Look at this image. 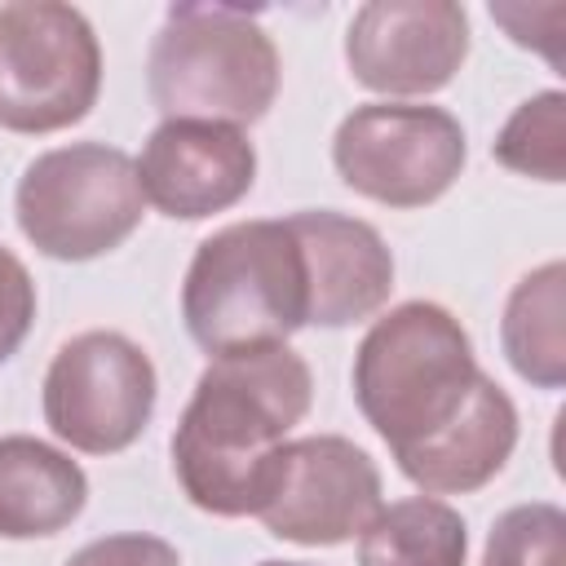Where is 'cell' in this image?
<instances>
[{
	"mask_svg": "<svg viewBox=\"0 0 566 566\" xmlns=\"http://www.w3.org/2000/svg\"><path fill=\"white\" fill-rule=\"evenodd\" d=\"M314 398L310 363L292 345L212 358L172 429L181 495L212 517H256L287 429Z\"/></svg>",
	"mask_w": 566,
	"mask_h": 566,
	"instance_id": "6da1fadb",
	"label": "cell"
},
{
	"mask_svg": "<svg viewBox=\"0 0 566 566\" xmlns=\"http://www.w3.org/2000/svg\"><path fill=\"white\" fill-rule=\"evenodd\" d=\"M155 398L159 376L150 354L124 332L93 327L53 354L40 407L53 438H62L71 451L119 455L146 433Z\"/></svg>",
	"mask_w": 566,
	"mask_h": 566,
	"instance_id": "ba28073f",
	"label": "cell"
},
{
	"mask_svg": "<svg viewBox=\"0 0 566 566\" xmlns=\"http://www.w3.org/2000/svg\"><path fill=\"white\" fill-rule=\"evenodd\" d=\"M66 566H181V557L159 535L119 531V535H102V539L84 544L80 553H71Z\"/></svg>",
	"mask_w": 566,
	"mask_h": 566,
	"instance_id": "ffe728a7",
	"label": "cell"
},
{
	"mask_svg": "<svg viewBox=\"0 0 566 566\" xmlns=\"http://www.w3.org/2000/svg\"><path fill=\"white\" fill-rule=\"evenodd\" d=\"M102 93L93 22L57 0L0 4V128L44 137L80 124Z\"/></svg>",
	"mask_w": 566,
	"mask_h": 566,
	"instance_id": "8992f818",
	"label": "cell"
},
{
	"mask_svg": "<svg viewBox=\"0 0 566 566\" xmlns=\"http://www.w3.org/2000/svg\"><path fill=\"white\" fill-rule=\"evenodd\" d=\"M256 566H310V562H256Z\"/></svg>",
	"mask_w": 566,
	"mask_h": 566,
	"instance_id": "44dd1931",
	"label": "cell"
},
{
	"mask_svg": "<svg viewBox=\"0 0 566 566\" xmlns=\"http://www.w3.org/2000/svg\"><path fill=\"white\" fill-rule=\"evenodd\" d=\"M279 49L248 9L172 4L150 40L146 88L164 119L256 124L279 97Z\"/></svg>",
	"mask_w": 566,
	"mask_h": 566,
	"instance_id": "277c9868",
	"label": "cell"
},
{
	"mask_svg": "<svg viewBox=\"0 0 566 566\" xmlns=\"http://www.w3.org/2000/svg\"><path fill=\"white\" fill-rule=\"evenodd\" d=\"M469 526L438 495H411L380 509L358 535V566H464Z\"/></svg>",
	"mask_w": 566,
	"mask_h": 566,
	"instance_id": "2e32d148",
	"label": "cell"
},
{
	"mask_svg": "<svg viewBox=\"0 0 566 566\" xmlns=\"http://www.w3.org/2000/svg\"><path fill=\"white\" fill-rule=\"evenodd\" d=\"M517 447V407L513 398L482 371L460 416L438 429L429 442L398 460V473L416 482L424 495H469L486 486Z\"/></svg>",
	"mask_w": 566,
	"mask_h": 566,
	"instance_id": "4fadbf2b",
	"label": "cell"
},
{
	"mask_svg": "<svg viewBox=\"0 0 566 566\" xmlns=\"http://www.w3.org/2000/svg\"><path fill=\"white\" fill-rule=\"evenodd\" d=\"M482 566H566V513L553 500L504 509L486 535Z\"/></svg>",
	"mask_w": 566,
	"mask_h": 566,
	"instance_id": "ac0fdd59",
	"label": "cell"
},
{
	"mask_svg": "<svg viewBox=\"0 0 566 566\" xmlns=\"http://www.w3.org/2000/svg\"><path fill=\"white\" fill-rule=\"evenodd\" d=\"M35 323V283L31 270L0 243V367L22 349Z\"/></svg>",
	"mask_w": 566,
	"mask_h": 566,
	"instance_id": "d6986e66",
	"label": "cell"
},
{
	"mask_svg": "<svg viewBox=\"0 0 566 566\" xmlns=\"http://www.w3.org/2000/svg\"><path fill=\"white\" fill-rule=\"evenodd\" d=\"M469 57V13L455 0H371L349 18L345 66L385 97H429Z\"/></svg>",
	"mask_w": 566,
	"mask_h": 566,
	"instance_id": "30bf717a",
	"label": "cell"
},
{
	"mask_svg": "<svg viewBox=\"0 0 566 566\" xmlns=\"http://www.w3.org/2000/svg\"><path fill=\"white\" fill-rule=\"evenodd\" d=\"M380 509L376 460L340 433H310L279 447L256 517L274 539L332 548L363 535Z\"/></svg>",
	"mask_w": 566,
	"mask_h": 566,
	"instance_id": "9c48e42d",
	"label": "cell"
},
{
	"mask_svg": "<svg viewBox=\"0 0 566 566\" xmlns=\"http://www.w3.org/2000/svg\"><path fill=\"white\" fill-rule=\"evenodd\" d=\"M301 261H305V287H310V314L314 327H349L371 318L394 287V252L385 248L380 230L371 221L310 208L287 217Z\"/></svg>",
	"mask_w": 566,
	"mask_h": 566,
	"instance_id": "7c38bea8",
	"label": "cell"
},
{
	"mask_svg": "<svg viewBox=\"0 0 566 566\" xmlns=\"http://www.w3.org/2000/svg\"><path fill=\"white\" fill-rule=\"evenodd\" d=\"M500 345L509 367L535 389L566 385V265L544 261L504 301Z\"/></svg>",
	"mask_w": 566,
	"mask_h": 566,
	"instance_id": "9a60e30c",
	"label": "cell"
},
{
	"mask_svg": "<svg viewBox=\"0 0 566 566\" xmlns=\"http://www.w3.org/2000/svg\"><path fill=\"white\" fill-rule=\"evenodd\" d=\"M495 164L535 181H566V93L544 88L526 97L491 142Z\"/></svg>",
	"mask_w": 566,
	"mask_h": 566,
	"instance_id": "e0dca14e",
	"label": "cell"
},
{
	"mask_svg": "<svg viewBox=\"0 0 566 566\" xmlns=\"http://www.w3.org/2000/svg\"><path fill=\"white\" fill-rule=\"evenodd\" d=\"M84 504L88 478L66 451L31 433H0V539L57 535Z\"/></svg>",
	"mask_w": 566,
	"mask_h": 566,
	"instance_id": "5bb4252c",
	"label": "cell"
},
{
	"mask_svg": "<svg viewBox=\"0 0 566 566\" xmlns=\"http://www.w3.org/2000/svg\"><path fill=\"white\" fill-rule=\"evenodd\" d=\"M482 367L464 323L438 301H402L354 349V402L394 460L447 429Z\"/></svg>",
	"mask_w": 566,
	"mask_h": 566,
	"instance_id": "3957f363",
	"label": "cell"
},
{
	"mask_svg": "<svg viewBox=\"0 0 566 566\" xmlns=\"http://www.w3.org/2000/svg\"><path fill=\"white\" fill-rule=\"evenodd\" d=\"M137 181L146 203L177 221H203L234 208L256 181V150L243 128L208 119H164L142 155Z\"/></svg>",
	"mask_w": 566,
	"mask_h": 566,
	"instance_id": "8fae6325",
	"label": "cell"
},
{
	"mask_svg": "<svg viewBox=\"0 0 566 566\" xmlns=\"http://www.w3.org/2000/svg\"><path fill=\"white\" fill-rule=\"evenodd\" d=\"M13 217L27 243L53 261L106 256L146 217L137 159L106 142L44 150L18 177Z\"/></svg>",
	"mask_w": 566,
	"mask_h": 566,
	"instance_id": "5b68a950",
	"label": "cell"
},
{
	"mask_svg": "<svg viewBox=\"0 0 566 566\" xmlns=\"http://www.w3.org/2000/svg\"><path fill=\"white\" fill-rule=\"evenodd\" d=\"M305 314V261L287 217L234 221L195 248L181 283V323L208 358L287 345Z\"/></svg>",
	"mask_w": 566,
	"mask_h": 566,
	"instance_id": "7a4b0ae2",
	"label": "cell"
},
{
	"mask_svg": "<svg viewBox=\"0 0 566 566\" xmlns=\"http://www.w3.org/2000/svg\"><path fill=\"white\" fill-rule=\"evenodd\" d=\"M469 159L464 128L442 106L367 102L354 106L332 137L336 177L385 208H424L442 199Z\"/></svg>",
	"mask_w": 566,
	"mask_h": 566,
	"instance_id": "52a82bcc",
	"label": "cell"
}]
</instances>
